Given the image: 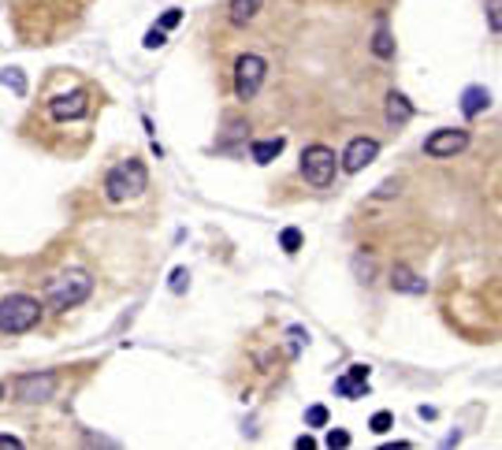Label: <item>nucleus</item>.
<instances>
[{
    "label": "nucleus",
    "instance_id": "1",
    "mask_svg": "<svg viewBox=\"0 0 502 450\" xmlns=\"http://www.w3.org/2000/svg\"><path fill=\"white\" fill-rule=\"evenodd\" d=\"M145 187H149V171H145L142 161H120L108 179H104V194H108V201H127V197H138Z\"/></svg>",
    "mask_w": 502,
    "mask_h": 450
},
{
    "label": "nucleus",
    "instance_id": "2",
    "mask_svg": "<svg viewBox=\"0 0 502 450\" xmlns=\"http://www.w3.org/2000/svg\"><path fill=\"white\" fill-rule=\"evenodd\" d=\"M42 320V306L30 294H8L0 298V332L4 335H23Z\"/></svg>",
    "mask_w": 502,
    "mask_h": 450
},
{
    "label": "nucleus",
    "instance_id": "3",
    "mask_svg": "<svg viewBox=\"0 0 502 450\" xmlns=\"http://www.w3.org/2000/svg\"><path fill=\"white\" fill-rule=\"evenodd\" d=\"M89 290H94V280L86 272H63L56 280H49L45 294L52 301V309H75L89 298Z\"/></svg>",
    "mask_w": 502,
    "mask_h": 450
},
{
    "label": "nucleus",
    "instance_id": "4",
    "mask_svg": "<svg viewBox=\"0 0 502 450\" xmlns=\"http://www.w3.org/2000/svg\"><path fill=\"white\" fill-rule=\"evenodd\" d=\"M335 171H339V156H335V149H327V145H309V149L301 153V175H306V182H313V187H332Z\"/></svg>",
    "mask_w": 502,
    "mask_h": 450
},
{
    "label": "nucleus",
    "instance_id": "5",
    "mask_svg": "<svg viewBox=\"0 0 502 450\" xmlns=\"http://www.w3.org/2000/svg\"><path fill=\"white\" fill-rule=\"evenodd\" d=\"M264 75H268V63L261 56H253V52L239 56V63H234V94H239V101H253L261 94Z\"/></svg>",
    "mask_w": 502,
    "mask_h": 450
},
{
    "label": "nucleus",
    "instance_id": "6",
    "mask_svg": "<svg viewBox=\"0 0 502 450\" xmlns=\"http://www.w3.org/2000/svg\"><path fill=\"white\" fill-rule=\"evenodd\" d=\"M469 145V130L461 127H443V130H432L425 138V153L428 156H454Z\"/></svg>",
    "mask_w": 502,
    "mask_h": 450
},
{
    "label": "nucleus",
    "instance_id": "7",
    "mask_svg": "<svg viewBox=\"0 0 502 450\" xmlns=\"http://www.w3.org/2000/svg\"><path fill=\"white\" fill-rule=\"evenodd\" d=\"M379 156V142L376 138H353L350 145H346V153L339 156V164H342V171H350V175H358V171H365L368 164H372Z\"/></svg>",
    "mask_w": 502,
    "mask_h": 450
},
{
    "label": "nucleus",
    "instance_id": "8",
    "mask_svg": "<svg viewBox=\"0 0 502 450\" xmlns=\"http://www.w3.org/2000/svg\"><path fill=\"white\" fill-rule=\"evenodd\" d=\"M15 391H19V399H23V402H45V399H52V391H56V376H52V373H30V376H19Z\"/></svg>",
    "mask_w": 502,
    "mask_h": 450
},
{
    "label": "nucleus",
    "instance_id": "9",
    "mask_svg": "<svg viewBox=\"0 0 502 450\" xmlns=\"http://www.w3.org/2000/svg\"><path fill=\"white\" fill-rule=\"evenodd\" d=\"M89 112V97H86V89H75V94H63V97H52L49 101V115L52 119H82Z\"/></svg>",
    "mask_w": 502,
    "mask_h": 450
},
{
    "label": "nucleus",
    "instance_id": "10",
    "mask_svg": "<svg viewBox=\"0 0 502 450\" xmlns=\"http://www.w3.org/2000/svg\"><path fill=\"white\" fill-rule=\"evenodd\" d=\"M391 287L402 290V294H425V290H428V283L420 280L409 264H394V268H391Z\"/></svg>",
    "mask_w": 502,
    "mask_h": 450
},
{
    "label": "nucleus",
    "instance_id": "11",
    "mask_svg": "<svg viewBox=\"0 0 502 450\" xmlns=\"http://www.w3.org/2000/svg\"><path fill=\"white\" fill-rule=\"evenodd\" d=\"M487 104H491V94H487L484 86H469L465 94H461V115L465 119H477Z\"/></svg>",
    "mask_w": 502,
    "mask_h": 450
},
{
    "label": "nucleus",
    "instance_id": "12",
    "mask_svg": "<svg viewBox=\"0 0 502 450\" xmlns=\"http://www.w3.org/2000/svg\"><path fill=\"white\" fill-rule=\"evenodd\" d=\"M387 119H391L394 127H402V123L413 119V104H409L399 89H391V94H387Z\"/></svg>",
    "mask_w": 502,
    "mask_h": 450
},
{
    "label": "nucleus",
    "instance_id": "13",
    "mask_svg": "<svg viewBox=\"0 0 502 450\" xmlns=\"http://www.w3.org/2000/svg\"><path fill=\"white\" fill-rule=\"evenodd\" d=\"M261 8H264V0H231V23H234V26L253 23Z\"/></svg>",
    "mask_w": 502,
    "mask_h": 450
},
{
    "label": "nucleus",
    "instance_id": "14",
    "mask_svg": "<svg viewBox=\"0 0 502 450\" xmlns=\"http://www.w3.org/2000/svg\"><path fill=\"white\" fill-rule=\"evenodd\" d=\"M283 153V138H268V142H253V149H249V156H253L257 164H272L275 156Z\"/></svg>",
    "mask_w": 502,
    "mask_h": 450
},
{
    "label": "nucleus",
    "instance_id": "15",
    "mask_svg": "<svg viewBox=\"0 0 502 450\" xmlns=\"http://www.w3.org/2000/svg\"><path fill=\"white\" fill-rule=\"evenodd\" d=\"M335 391L342 394V399H361V394L368 391V383H365V380H353V376L346 373V376L335 380Z\"/></svg>",
    "mask_w": 502,
    "mask_h": 450
},
{
    "label": "nucleus",
    "instance_id": "16",
    "mask_svg": "<svg viewBox=\"0 0 502 450\" xmlns=\"http://www.w3.org/2000/svg\"><path fill=\"white\" fill-rule=\"evenodd\" d=\"M372 52H376L379 60H391V56H394V42H391V30H387V26H379V30H376Z\"/></svg>",
    "mask_w": 502,
    "mask_h": 450
},
{
    "label": "nucleus",
    "instance_id": "17",
    "mask_svg": "<svg viewBox=\"0 0 502 450\" xmlns=\"http://www.w3.org/2000/svg\"><path fill=\"white\" fill-rule=\"evenodd\" d=\"M0 86H11V94H26V75L19 71V68H4L0 71Z\"/></svg>",
    "mask_w": 502,
    "mask_h": 450
},
{
    "label": "nucleus",
    "instance_id": "18",
    "mask_svg": "<svg viewBox=\"0 0 502 450\" xmlns=\"http://www.w3.org/2000/svg\"><path fill=\"white\" fill-rule=\"evenodd\" d=\"M484 15H487V26L502 34V0H487V4H484Z\"/></svg>",
    "mask_w": 502,
    "mask_h": 450
},
{
    "label": "nucleus",
    "instance_id": "19",
    "mask_svg": "<svg viewBox=\"0 0 502 450\" xmlns=\"http://www.w3.org/2000/svg\"><path fill=\"white\" fill-rule=\"evenodd\" d=\"M280 246H283V254H298V249H301V231L298 227H287L280 235Z\"/></svg>",
    "mask_w": 502,
    "mask_h": 450
},
{
    "label": "nucleus",
    "instance_id": "20",
    "mask_svg": "<svg viewBox=\"0 0 502 450\" xmlns=\"http://www.w3.org/2000/svg\"><path fill=\"white\" fill-rule=\"evenodd\" d=\"M391 425H394V417L387 413V409H379V413H376L372 420H368V428H372L376 435H383V432H391Z\"/></svg>",
    "mask_w": 502,
    "mask_h": 450
},
{
    "label": "nucleus",
    "instance_id": "21",
    "mask_svg": "<svg viewBox=\"0 0 502 450\" xmlns=\"http://www.w3.org/2000/svg\"><path fill=\"white\" fill-rule=\"evenodd\" d=\"M306 425H309V428H324V425H327V406H309Z\"/></svg>",
    "mask_w": 502,
    "mask_h": 450
},
{
    "label": "nucleus",
    "instance_id": "22",
    "mask_svg": "<svg viewBox=\"0 0 502 450\" xmlns=\"http://www.w3.org/2000/svg\"><path fill=\"white\" fill-rule=\"evenodd\" d=\"M327 446H332V450H346L350 446V432L346 428H332V432H327Z\"/></svg>",
    "mask_w": 502,
    "mask_h": 450
},
{
    "label": "nucleus",
    "instance_id": "23",
    "mask_svg": "<svg viewBox=\"0 0 502 450\" xmlns=\"http://www.w3.org/2000/svg\"><path fill=\"white\" fill-rule=\"evenodd\" d=\"M164 42H168V30H161V26H153V30L145 34V42H142V45H145V49H161Z\"/></svg>",
    "mask_w": 502,
    "mask_h": 450
},
{
    "label": "nucleus",
    "instance_id": "24",
    "mask_svg": "<svg viewBox=\"0 0 502 450\" xmlns=\"http://www.w3.org/2000/svg\"><path fill=\"white\" fill-rule=\"evenodd\" d=\"M187 283H190V272L187 268H175V272H171V290H175V294H182V290H187Z\"/></svg>",
    "mask_w": 502,
    "mask_h": 450
},
{
    "label": "nucleus",
    "instance_id": "25",
    "mask_svg": "<svg viewBox=\"0 0 502 450\" xmlns=\"http://www.w3.org/2000/svg\"><path fill=\"white\" fill-rule=\"evenodd\" d=\"M179 23H182V11L179 8H168L164 15H161V30H175Z\"/></svg>",
    "mask_w": 502,
    "mask_h": 450
},
{
    "label": "nucleus",
    "instance_id": "26",
    "mask_svg": "<svg viewBox=\"0 0 502 450\" xmlns=\"http://www.w3.org/2000/svg\"><path fill=\"white\" fill-rule=\"evenodd\" d=\"M294 446H298V450H316V439H313V435H298Z\"/></svg>",
    "mask_w": 502,
    "mask_h": 450
},
{
    "label": "nucleus",
    "instance_id": "27",
    "mask_svg": "<svg viewBox=\"0 0 502 450\" xmlns=\"http://www.w3.org/2000/svg\"><path fill=\"white\" fill-rule=\"evenodd\" d=\"M0 446H8V450H19L23 439H15V435H0Z\"/></svg>",
    "mask_w": 502,
    "mask_h": 450
},
{
    "label": "nucleus",
    "instance_id": "28",
    "mask_svg": "<svg viewBox=\"0 0 502 450\" xmlns=\"http://www.w3.org/2000/svg\"><path fill=\"white\" fill-rule=\"evenodd\" d=\"M0 394H4V387H0Z\"/></svg>",
    "mask_w": 502,
    "mask_h": 450
}]
</instances>
